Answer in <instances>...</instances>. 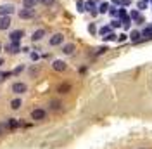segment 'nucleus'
Masks as SVG:
<instances>
[{
	"label": "nucleus",
	"instance_id": "nucleus-1",
	"mask_svg": "<svg viewBox=\"0 0 152 149\" xmlns=\"http://www.w3.org/2000/svg\"><path fill=\"white\" fill-rule=\"evenodd\" d=\"M16 12V5L12 4H2L0 5V16H12Z\"/></svg>",
	"mask_w": 152,
	"mask_h": 149
},
{
	"label": "nucleus",
	"instance_id": "nucleus-2",
	"mask_svg": "<svg viewBox=\"0 0 152 149\" xmlns=\"http://www.w3.org/2000/svg\"><path fill=\"white\" fill-rule=\"evenodd\" d=\"M19 19H33L35 18V10L29 9V7H23V9L18 12Z\"/></svg>",
	"mask_w": 152,
	"mask_h": 149
},
{
	"label": "nucleus",
	"instance_id": "nucleus-3",
	"mask_svg": "<svg viewBox=\"0 0 152 149\" xmlns=\"http://www.w3.org/2000/svg\"><path fill=\"white\" fill-rule=\"evenodd\" d=\"M62 42H64V35H62V33H56V35L50 37L48 45L50 47H57V45H62Z\"/></svg>",
	"mask_w": 152,
	"mask_h": 149
},
{
	"label": "nucleus",
	"instance_id": "nucleus-4",
	"mask_svg": "<svg viewBox=\"0 0 152 149\" xmlns=\"http://www.w3.org/2000/svg\"><path fill=\"white\" fill-rule=\"evenodd\" d=\"M4 50L7 52V54H18V52H21V47H19V42H10V44H7V45L4 47Z\"/></svg>",
	"mask_w": 152,
	"mask_h": 149
},
{
	"label": "nucleus",
	"instance_id": "nucleus-5",
	"mask_svg": "<svg viewBox=\"0 0 152 149\" xmlns=\"http://www.w3.org/2000/svg\"><path fill=\"white\" fill-rule=\"evenodd\" d=\"M12 24V16H0V31H5Z\"/></svg>",
	"mask_w": 152,
	"mask_h": 149
},
{
	"label": "nucleus",
	"instance_id": "nucleus-6",
	"mask_svg": "<svg viewBox=\"0 0 152 149\" xmlns=\"http://www.w3.org/2000/svg\"><path fill=\"white\" fill-rule=\"evenodd\" d=\"M23 37H24V30H12V31L9 33L10 42H19Z\"/></svg>",
	"mask_w": 152,
	"mask_h": 149
},
{
	"label": "nucleus",
	"instance_id": "nucleus-7",
	"mask_svg": "<svg viewBox=\"0 0 152 149\" xmlns=\"http://www.w3.org/2000/svg\"><path fill=\"white\" fill-rule=\"evenodd\" d=\"M45 116H47V113L43 111V109H40V108H37V109L31 111V120H35V121L45 120Z\"/></svg>",
	"mask_w": 152,
	"mask_h": 149
},
{
	"label": "nucleus",
	"instance_id": "nucleus-8",
	"mask_svg": "<svg viewBox=\"0 0 152 149\" xmlns=\"http://www.w3.org/2000/svg\"><path fill=\"white\" fill-rule=\"evenodd\" d=\"M26 90H28V87H26V83H23V82H16V83L12 85V92L18 94V95L24 94Z\"/></svg>",
	"mask_w": 152,
	"mask_h": 149
},
{
	"label": "nucleus",
	"instance_id": "nucleus-9",
	"mask_svg": "<svg viewBox=\"0 0 152 149\" xmlns=\"http://www.w3.org/2000/svg\"><path fill=\"white\" fill-rule=\"evenodd\" d=\"M45 37V30L43 28H38L33 31V35H31V42H40L42 38Z\"/></svg>",
	"mask_w": 152,
	"mask_h": 149
},
{
	"label": "nucleus",
	"instance_id": "nucleus-10",
	"mask_svg": "<svg viewBox=\"0 0 152 149\" xmlns=\"http://www.w3.org/2000/svg\"><path fill=\"white\" fill-rule=\"evenodd\" d=\"M85 10H88L92 16H97V5H95L94 0H86L85 2Z\"/></svg>",
	"mask_w": 152,
	"mask_h": 149
},
{
	"label": "nucleus",
	"instance_id": "nucleus-11",
	"mask_svg": "<svg viewBox=\"0 0 152 149\" xmlns=\"http://www.w3.org/2000/svg\"><path fill=\"white\" fill-rule=\"evenodd\" d=\"M52 68H54L56 71H66V69H67V64L64 63V61L57 59V61H54V63H52Z\"/></svg>",
	"mask_w": 152,
	"mask_h": 149
},
{
	"label": "nucleus",
	"instance_id": "nucleus-12",
	"mask_svg": "<svg viewBox=\"0 0 152 149\" xmlns=\"http://www.w3.org/2000/svg\"><path fill=\"white\" fill-rule=\"evenodd\" d=\"M57 92H59V94H67V92H71V83H66V82L59 83V85H57Z\"/></svg>",
	"mask_w": 152,
	"mask_h": 149
},
{
	"label": "nucleus",
	"instance_id": "nucleus-13",
	"mask_svg": "<svg viewBox=\"0 0 152 149\" xmlns=\"http://www.w3.org/2000/svg\"><path fill=\"white\" fill-rule=\"evenodd\" d=\"M75 44H66V45H62V54L71 56V54H75Z\"/></svg>",
	"mask_w": 152,
	"mask_h": 149
},
{
	"label": "nucleus",
	"instance_id": "nucleus-14",
	"mask_svg": "<svg viewBox=\"0 0 152 149\" xmlns=\"http://www.w3.org/2000/svg\"><path fill=\"white\" fill-rule=\"evenodd\" d=\"M121 26H123L124 30H128L130 26H132V18H130L128 14H126L124 18H121Z\"/></svg>",
	"mask_w": 152,
	"mask_h": 149
},
{
	"label": "nucleus",
	"instance_id": "nucleus-15",
	"mask_svg": "<svg viewBox=\"0 0 152 149\" xmlns=\"http://www.w3.org/2000/svg\"><path fill=\"white\" fill-rule=\"evenodd\" d=\"M21 106H23V101H21V99H12V101H10V108H12L14 111H18Z\"/></svg>",
	"mask_w": 152,
	"mask_h": 149
},
{
	"label": "nucleus",
	"instance_id": "nucleus-16",
	"mask_svg": "<svg viewBox=\"0 0 152 149\" xmlns=\"http://www.w3.org/2000/svg\"><path fill=\"white\" fill-rule=\"evenodd\" d=\"M5 127H7V128H18V127H21V123H19V121H16L14 118H10V120L5 123Z\"/></svg>",
	"mask_w": 152,
	"mask_h": 149
},
{
	"label": "nucleus",
	"instance_id": "nucleus-17",
	"mask_svg": "<svg viewBox=\"0 0 152 149\" xmlns=\"http://www.w3.org/2000/svg\"><path fill=\"white\" fill-rule=\"evenodd\" d=\"M104 42H111V40H118V35L114 33V31H111V33H107V35H104Z\"/></svg>",
	"mask_w": 152,
	"mask_h": 149
},
{
	"label": "nucleus",
	"instance_id": "nucleus-18",
	"mask_svg": "<svg viewBox=\"0 0 152 149\" xmlns=\"http://www.w3.org/2000/svg\"><path fill=\"white\" fill-rule=\"evenodd\" d=\"M61 106H62L61 101H52V103H50V109H52V111H59V109H61Z\"/></svg>",
	"mask_w": 152,
	"mask_h": 149
},
{
	"label": "nucleus",
	"instance_id": "nucleus-19",
	"mask_svg": "<svg viewBox=\"0 0 152 149\" xmlns=\"http://www.w3.org/2000/svg\"><path fill=\"white\" fill-rule=\"evenodd\" d=\"M142 37L145 38H152V26H147V28L142 31Z\"/></svg>",
	"mask_w": 152,
	"mask_h": 149
},
{
	"label": "nucleus",
	"instance_id": "nucleus-20",
	"mask_svg": "<svg viewBox=\"0 0 152 149\" xmlns=\"http://www.w3.org/2000/svg\"><path fill=\"white\" fill-rule=\"evenodd\" d=\"M99 12H100V14H105V12H109V4L102 2V4H100V7H99Z\"/></svg>",
	"mask_w": 152,
	"mask_h": 149
},
{
	"label": "nucleus",
	"instance_id": "nucleus-21",
	"mask_svg": "<svg viewBox=\"0 0 152 149\" xmlns=\"http://www.w3.org/2000/svg\"><path fill=\"white\" fill-rule=\"evenodd\" d=\"M76 9H78V12H85V2L83 0H78L76 2Z\"/></svg>",
	"mask_w": 152,
	"mask_h": 149
},
{
	"label": "nucleus",
	"instance_id": "nucleus-22",
	"mask_svg": "<svg viewBox=\"0 0 152 149\" xmlns=\"http://www.w3.org/2000/svg\"><path fill=\"white\" fill-rule=\"evenodd\" d=\"M130 37H132V40H133V42H138L142 35H140V31H137V30H135V31H132V35H130Z\"/></svg>",
	"mask_w": 152,
	"mask_h": 149
},
{
	"label": "nucleus",
	"instance_id": "nucleus-23",
	"mask_svg": "<svg viewBox=\"0 0 152 149\" xmlns=\"http://www.w3.org/2000/svg\"><path fill=\"white\" fill-rule=\"evenodd\" d=\"M54 2H56V0H40V4H43L45 7H50V5H54Z\"/></svg>",
	"mask_w": 152,
	"mask_h": 149
},
{
	"label": "nucleus",
	"instance_id": "nucleus-24",
	"mask_svg": "<svg viewBox=\"0 0 152 149\" xmlns=\"http://www.w3.org/2000/svg\"><path fill=\"white\" fill-rule=\"evenodd\" d=\"M88 31H90L92 35H95V33H97V26H95L94 23H90V24H88Z\"/></svg>",
	"mask_w": 152,
	"mask_h": 149
},
{
	"label": "nucleus",
	"instance_id": "nucleus-25",
	"mask_svg": "<svg viewBox=\"0 0 152 149\" xmlns=\"http://www.w3.org/2000/svg\"><path fill=\"white\" fill-rule=\"evenodd\" d=\"M99 33H100V35H107V33H111V26H104V28H100Z\"/></svg>",
	"mask_w": 152,
	"mask_h": 149
},
{
	"label": "nucleus",
	"instance_id": "nucleus-26",
	"mask_svg": "<svg viewBox=\"0 0 152 149\" xmlns=\"http://www.w3.org/2000/svg\"><path fill=\"white\" fill-rule=\"evenodd\" d=\"M130 18L135 19V21H138V18H140V12H138V10H133L132 14H130Z\"/></svg>",
	"mask_w": 152,
	"mask_h": 149
},
{
	"label": "nucleus",
	"instance_id": "nucleus-27",
	"mask_svg": "<svg viewBox=\"0 0 152 149\" xmlns=\"http://www.w3.org/2000/svg\"><path fill=\"white\" fill-rule=\"evenodd\" d=\"M119 26H121V21H118V19H114L111 23V28H119Z\"/></svg>",
	"mask_w": 152,
	"mask_h": 149
},
{
	"label": "nucleus",
	"instance_id": "nucleus-28",
	"mask_svg": "<svg viewBox=\"0 0 152 149\" xmlns=\"http://www.w3.org/2000/svg\"><path fill=\"white\" fill-rule=\"evenodd\" d=\"M38 71H40V68H38V66H33V68L29 69V73H31V76H35V74H37Z\"/></svg>",
	"mask_w": 152,
	"mask_h": 149
},
{
	"label": "nucleus",
	"instance_id": "nucleus-29",
	"mask_svg": "<svg viewBox=\"0 0 152 149\" xmlns=\"http://www.w3.org/2000/svg\"><path fill=\"white\" fill-rule=\"evenodd\" d=\"M137 5H138V9L142 10V9H145V7H147V2H145V0H142V2H138Z\"/></svg>",
	"mask_w": 152,
	"mask_h": 149
},
{
	"label": "nucleus",
	"instance_id": "nucleus-30",
	"mask_svg": "<svg viewBox=\"0 0 152 149\" xmlns=\"http://www.w3.org/2000/svg\"><path fill=\"white\" fill-rule=\"evenodd\" d=\"M9 76H10V73H0V83H2L5 78H9Z\"/></svg>",
	"mask_w": 152,
	"mask_h": 149
},
{
	"label": "nucleus",
	"instance_id": "nucleus-31",
	"mask_svg": "<svg viewBox=\"0 0 152 149\" xmlns=\"http://www.w3.org/2000/svg\"><path fill=\"white\" fill-rule=\"evenodd\" d=\"M105 50H107V47H99V49H97V52H95V54H104Z\"/></svg>",
	"mask_w": 152,
	"mask_h": 149
},
{
	"label": "nucleus",
	"instance_id": "nucleus-32",
	"mask_svg": "<svg viewBox=\"0 0 152 149\" xmlns=\"http://www.w3.org/2000/svg\"><path fill=\"white\" fill-rule=\"evenodd\" d=\"M109 14H111V16H118V9H109Z\"/></svg>",
	"mask_w": 152,
	"mask_h": 149
},
{
	"label": "nucleus",
	"instance_id": "nucleus-33",
	"mask_svg": "<svg viewBox=\"0 0 152 149\" xmlns=\"http://www.w3.org/2000/svg\"><path fill=\"white\" fill-rule=\"evenodd\" d=\"M23 69H24L23 66H19V68H16V69H14V74H19V73H21V71H23Z\"/></svg>",
	"mask_w": 152,
	"mask_h": 149
},
{
	"label": "nucleus",
	"instance_id": "nucleus-34",
	"mask_svg": "<svg viewBox=\"0 0 152 149\" xmlns=\"http://www.w3.org/2000/svg\"><path fill=\"white\" fill-rule=\"evenodd\" d=\"M126 40V35H118V42H124Z\"/></svg>",
	"mask_w": 152,
	"mask_h": 149
},
{
	"label": "nucleus",
	"instance_id": "nucleus-35",
	"mask_svg": "<svg viewBox=\"0 0 152 149\" xmlns=\"http://www.w3.org/2000/svg\"><path fill=\"white\" fill-rule=\"evenodd\" d=\"M31 61H38V54H37V52H33V54H31Z\"/></svg>",
	"mask_w": 152,
	"mask_h": 149
},
{
	"label": "nucleus",
	"instance_id": "nucleus-36",
	"mask_svg": "<svg viewBox=\"0 0 152 149\" xmlns=\"http://www.w3.org/2000/svg\"><path fill=\"white\" fill-rule=\"evenodd\" d=\"M132 4V0H121V5H130Z\"/></svg>",
	"mask_w": 152,
	"mask_h": 149
},
{
	"label": "nucleus",
	"instance_id": "nucleus-37",
	"mask_svg": "<svg viewBox=\"0 0 152 149\" xmlns=\"http://www.w3.org/2000/svg\"><path fill=\"white\" fill-rule=\"evenodd\" d=\"M4 128H5V125H0V135H2V132H4Z\"/></svg>",
	"mask_w": 152,
	"mask_h": 149
},
{
	"label": "nucleus",
	"instance_id": "nucleus-38",
	"mask_svg": "<svg viewBox=\"0 0 152 149\" xmlns=\"http://www.w3.org/2000/svg\"><path fill=\"white\" fill-rule=\"evenodd\" d=\"M113 4H121V0H113Z\"/></svg>",
	"mask_w": 152,
	"mask_h": 149
},
{
	"label": "nucleus",
	"instance_id": "nucleus-39",
	"mask_svg": "<svg viewBox=\"0 0 152 149\" xmlns=\"http://www.w3.org/2000/svg\"><path fill=\"white\" fill-rule=\"evenodd\" d=\"M2 50H4V45H2V42H0V52H2Z\"/></svg>",
	"mask_w": 152,
	"mask_h": 149
},
{
	"label": "nucleus",
	"instance_id": "nucleus-40",
	"mask_svg": "<svg viewBox=\"0 0 152 149\" xmlns=\"http://www.w3.org/2000/svg\"><path fill=\"white\" fill-rule=\"evenodd\" d=\"M4 64V59H2V57H0V66Z\"/></svg>",
	"mask_w": 152,
	"mask_h": 149
}]
</instances>
